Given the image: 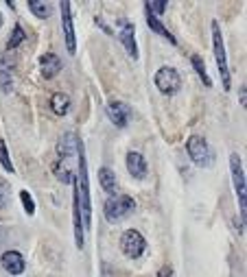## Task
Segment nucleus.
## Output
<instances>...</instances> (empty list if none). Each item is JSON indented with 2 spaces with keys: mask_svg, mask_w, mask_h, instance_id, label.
I'll return each mask as SVG.
<instances>
[{
  "mask_svg": "<svg viewBox=\"0 0 247 277\" xmlns=\"http://www.w3.org/2000/svg\"><path fill=\"white\" fill-rule=\"evenodd\" d=\"M77 155H79V170H77L73 188L77 192V199H79V209H81V223H83V229H90V227H92L90 177H87V159H85L83 142H81V140H79V146H77Z\"/></svg>",
  "mask_w": 247,
  "mask_h": 277,
  "instance_id": "obj_1",
  "label": "nucleus"
},
{
  "mask_svg": "<svg viewBox=\"0 0 247 277\" xmlns=\"http://www.w3.org/2000/svg\"><path fill=\"white\" fill-rule=\"evenodd\" d=\"M212 46H215V59H217V68L221 74L223 90L230 92L232 87V79H230V68H228V55H226V44H223V35L219 29V22H212Z\"/></svg>",
  "mask_w": 247,
  "mask_h": 277,
  "instance_id": "obj_2",
  "label": "nucleus"
},
{
  "mask_svg": "<svg viewBox=\"0 0 247 277\" xmlns=\"http://www.w3.org/2000/svg\"><path fill=\"white\" fill-rule=\"evenodd\" d=\"M230 170H232V184L234 192L239 197V208H241V223H245V212H247V184H245V173H243V162H241L239 153L230 155Z\"/></svg>",
  "mask_w": 247,
  "mask_h": 277,
  "instance_id": "obj_3",
  "label": "nucleus"
},
{
  "mask_svg": "<svg viewBox=\"0 0 247 277\" xmlns=\"http://www.w3.org/2000/svg\"><path fill=\"white\" fill-rule=\"evenodd\" d=\"M134 209H136V201L129 195H116V197H109L105 201L103 214H105L107 223H118L125 216H129Z\"/></svg>",
  "mask_w": 247,
  "mask_h": 277,
  "instance_id": "obj_4",
  "label": "nucleus"
},
{
  "mask_svg": "<svg viewBox=\"0 0 247 277\" xmlns=\"http://www.w3.org/2000/svg\"><path fill=\"white\" fill-rule=\"evenodd\" d=\"M186 151H188V157L193 159V164L201 166V168H206V166L215 162V153H212L210 144L201 136H190L186 140Z\"/></svg>",
  "mask_w": 247,
  "mask_h": 277,
  "instance_id": "obj_5",
  "label": "nucleus"
},
{
  "mask_svg": "<svg viewBox=\"0 0 247 277\" xmlns=\"http://www.w3.org/2000/svg\"><path fill=\"white\" fill-rule=\"evenodd\" d=\"M153 83H156V87L164 94V96H173V94H177L182 90V76H179V72L175 68H171V66H162V68L156 72V76H153Z\"/></svg>",
  "mask_w": 247,
  "mask_h": 277,
  "instance_id": "obj_6",
  "label": "nucleus"
},
{
  "mask_svg": "<svg viewBox=\"0 0 247 277\" xmlns=\"http://www.w3.org/2000/svg\"><path fill=\"white\" fill-rule=\"evenodd\" d=\"M120 249L129 260H138L147 251V240L138 229H127L120 236Z\"/></svg>",
  "mask_w": 247,
  "mask_h": 277,
  "instance_id": "obj_7",
  "label": "nucleus"
},
{
  "mask_svg": "<svg viewBox=\"0 0 247 277\" xmlns=\"http://www.w3.org/2000/svg\"><path fill=\"white\" fill-rule=\"evenodd\" d=\"M118 40L131 59H138V44H136V26L129 20H118Z\"/></svg>",
  "mask_w": 247,
  "mask_h": 277,
  "instance_id": "obj_8",
  "label": "nucleus"
},
{
  "mask_svg": "<svg viewBox=\"0 0 247 277\" xmlns=\"http://www.w3.org/2000/svg\"><path fill=\"white\" fill-rule=\"evenodd\" d=\"M62 29H64V40H66V51L70 55L77 53V37H75V24H73V13H70V2H62Z\"/></svg>",
  "mask_w": 247,
  "mask_h": 277,
  "instance_id": "obj_9",
  "label": "nucleus"
},
{
  "mask_svg": "<svg viewBox=\"0 0 247 277\" xmlns=\"http://www.w3.org/2000/svg\"><path fill=\"white\" fill-rule=\"evenodd\" d=\"M107 118L112 120L114 127L118 129H125L131 120V107L127 103H120V101H112L107 103Z\"/></svg>",
  "mask_w": 247,
  "mask_h": 277,
  "instance_id": "obj_10",
  "label": "nucleus"
},
{
  "mask_svg": "<svg viewBox=\"0 0 247 277\" xmlns=\"http://www.w3.org/2000/svg\"><path fill=\"white\" fill-rule=\"evenodd\" d=\"M13 57L11 53H2L0 55V92L9 94L13 90Z\"/></svg>",
  "mask_w": 247,
  "mask_h": 277,
  "instance_id": "obj_11",
  "label": "nucleus"
},
{
  "mask_svg": "<svg viewBox=\"0 0 247 277\" xmlns=\"http://www.w3.org/2000/svg\"><path fill=\"white\" fill-rule=\"evenodd\" d=\"M0 264H2V269L7 271L9 275H22L24 273V269H26V262H24V258H22V253L20 251H4L2 256H0Z\"/></svg>",
  "mask_w": 247,
  "mask_h": 277,
  "instance_id": "obj_12",
  "label": "nucleus"
},
{
  "mask_svg": "<svg viewBox=\"0 0 247 277\" xmlns=\"http://www.w3.org/2000/svg\"><path fill=\"white\" fill-rule=\"evenodd\" d=\"M77 146H79V138H77L73 131H66L57 142L59 159H68V157H73V155H77Z\"/></svg>",
  "mask_w": 247,
  "mask_h": 277,
  "instance_id": "obj_13",
  "label": "nucleus"
},
{
  "mask_svg": "<svg viewBox=\"0 0 247 277\" xmlns=\"http://www.w3.org/2000/svg\"><path fill=\"white\" fill-rule=\"evenodd\" d=\"M127 170L134 179H140V181L145 179L147 177V162H145V157H142V153H138V151L127 153Z\"/></svg>",
  "mask_w": 247,
  "mask_h": 277,
  "instance_id": "obj_14",
  "label": "nucleus"
},
{
  "mask_svg": "<svg viewBox=\"0 0 247 277\" xmlns=\"http://www.w3.org/2000/svg\"><path fill=\"white\" fill-rule=\"evenodd\" d=\"M40 68H42V76L44 79H53L62 72V59L53 53H46L40 57Z\"/></svg>",
  "mask_w": 247,
  "mask_h": 277,
  "instance_id": "obj_15",
  "label": "nucleus"
},
{
  "mask_svg": "<svg viewBox=\"0 0 247 277\" xmlns=\"http://www.w3.org/2000/svg\"><path fill=\"white\" fill-rule=\"evenodd\" d=\"M147 26H149V29H151L153 33H158V35H160L162 40H166L168 44H173V46L177 44V40H175V35L166 29V26L162 24V20H158L156 15H151V13H149V11H147Z\"/></svg>",
  "mask_w": 247,
  "mask_h": 277,
  "instance_id": "obj_16",
  "label": "nucleus"
},
{
  "mask_svg": "<svg viewBox=\"0 0 247 277\" xmlns=\"http://www.w3.org/2000/svg\"><path fill=\"white\" fill-rule=\"evenodd\" d=\"M98 184H101V188L107 195H114L116 192V173L112 168H107V166L98 168Z\"/></svg>",
  "mask_w": 247,
  "mask_h": 277,
  "instance_id": "obj_17",
  "label": "nucleus"
},
{
  "mask_svg": "<svg viewBox=\"0 0 247 277\" xmlns=\"http://www.w3.org/2000/svg\"><path fill=\"white\" fill-rule=\"evenodd\" d=\"M51 112L55 116H66L70 112V96L64 92H57L51 96Z\"/></svg>",
  "mask_w": 247,
  "mask_h": 277,
  "instance_id": "obj_18",
  "label": "nucleus"
},
{
  "mask_svg": "<svg viewBox=\"0 0 247 277\" xmlns=\"http://www.w3.org/2000/svg\"><path fill=\"white\" fill-rule=\"evenodd\" d=\"M190 64H193L195 72L199 74V79L204 81V85H206V87H212V79H210V74H208V70H206L204 59H201L199 55H190Z\"/></svg>",
  "mask_w": 247,
  "mask_h": 277,
  "instance_id": "obj_19",
  "label": "nucleus"
},
{
  "mask_svg": "<svg viewBox=\"0 0 247 277\" xmlns=\"http://www.w3.org/2000/svg\"><path fill=\"white\" fill-rule=\"evenodd\" d=\"M29 9L33 11V15L40 20H46L51 15V2H42V0H29Z\"/></svg>",
  "mask_w": 247,
  "mask_h": 277,
  "instance_id": "obj_20",
  "label": "nucleus"
},
{
  "mask_svg": "<svg viewBox=\"0 0 247 277\" xmlns=\"http://www.w3.org/2000/svg\"><path fill=\"white\" fill-rule=\"evenodd\" d=\"M24 40H26V33H24V29H22V24H15L13 26V33H11V37H9V42H7V53L15 51V48H18Z\"/></svg>",
  "mask_w": 247,
  "mask_h": 277,
  "instance_id": "obj_21",
  "label": "nucleus"
},
{
  "mask_svg": "<svg viewBox=\"0 0 247 277\" xmlns=\"http://www.w3.org/2000/svg\"><path fill=\"white\" fill-rule=\"evenodd\" d=\"M0 166H2L7 173H13V162H11V155L7 151V144H4V140L0 138Z\"/></svg>",
  "mask_w": 247,
  "mask_h": 277,
  "instance_id": "obj_22",
  "label": "nucleus"
},
{
  "mask_svg": "<svg viewBox=\"0 0 247 277\" xmlns=\"http://www.w3.org/2000/svg\"><path fill=\"white\" fill-rule=\"evenodd\" d=\"M166 7H168V4L164 2V0H151V2H145V9L149 11L151 15H156L158 20H160L162 15H164V11H166Z\"/></svg>",
  "mask_w": 247,
  "mask_h": 277,
  "instance_id": "obj_23",
  "label": "nucleus"
},
{
  "mask_svg": "<svg viewBox=\"0 0 247 277\" xmlns=\"http://www.w3.org/2000/svg\"><path fill=\"white\" fill-rule=\"evenodd\" d=\"M20 201H22V206H24V212L33 216L35 214V201H33V197L29 195V190H22L20 192Z\"/></svg>",
  "mask_w": 247,
  "mask_h": 277,
  "instance_id": "obj_24",
  "label": "nucleus"
},
{
  "mask_svg": "<svg viewBox=\"0 0 247 277\" xmlns=\"http://www.w3.org/2000/svg\"><path fill=\"white\" fill-rule=\"evenodd\" d=\"M9 184H7V179H2L0 177V209H4L7 208V203H9Z\"/></svg>",
  "mask_w": 247,
  "mask_h": 277,
  "instance_id": "obj_25",
  "label": "nucleus"
},
{
  "mask_svg": "<svg viewBox=\"0 0 247 277\" xmlns=\"http://www.w3.org/2000/svg\"><path fill=\"white\" fill-rule=\"evenodd\" d=\"M55 170H57V179L64 181V184H75V175L70 173V168H62V166H55Z\"/></svg>",
  "mask_w": 247,
  "mask_h": 277,
  "instance_id": "obj_26",
  "label": "nucleus"
},
{
  "mask_svg": "<svg viewBox=\"0 0 247 277\" xmlns=\"http://www.w3.org/2000/svg\"><path fill=\"white\" fill-rule=\"evenodd\" d=\"M158 277H175V273H173L171 267H162L160 273H158Z\"/></svg>",
  "mask_w": 247,
  "mask_h": 277,
  "instance_id": "obj_27",
  "label": "nucleus"
},
{
  "mask_svg": "<svg viewBox=\"0 0 247 277\" xmlns=\"http://www.w3.org/2000/svg\"><path fill=\"white\" fill-rule=\"evenodd\" d=\"M241 105H243V107H245V85L241 87Z\"/></svg>",
  "mask_w": 247,
  "mask_h": 277,
  "instance_id": "obj_28",
  "label": "nucleus"
},
{
  "mask_svg": "<svg viewBox=\"0 0 247 277\" xmlns=\"http://www.w3.org/2000/svg\"><path fill=\"white\" fill-rule=\"evenodd\" d=\"M0 29H2V13H0Z\"/></svg>",
  "mask_w": 247,
  "mask_h": 277,
  "instance_id": "obj_29",
  "label": "nucleus"
}]
</instances>
